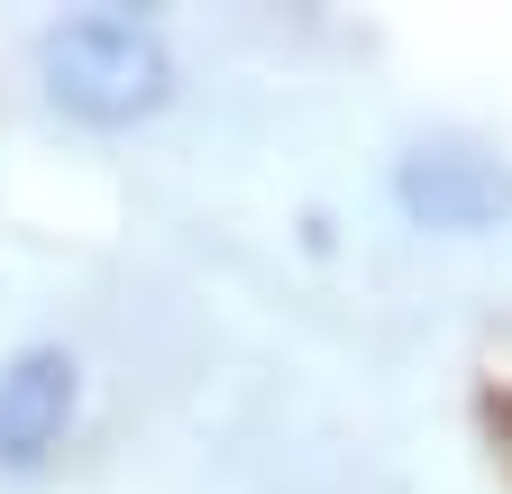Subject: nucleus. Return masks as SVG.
Here are the masks:
<instances>
[{"label":"nucleus","mask_w":512,"mask_h":494,"mask_svg":"<svg viewBox=\"0 0 512 494\" xmlns=\"http://www.w3.org/2000/svg\"><path fill=\"white\" fill-rule=\"evenodd\" d=\"M37 83L74 129H138L174 101V46L138 10H74L37 37Z\"/></svg>","instance_id":"nucleus-1"},{"label":"nucleus","mask_w":512,"mask_h":494,"mask_svg":"<svg viewBox=\"0 0 512 494\" xmlns=\"http://www.w3.org/2000/svg\"><path fill=\"white\" fill-rule=\"evenodd\" d=\"M394 202L412 229H439V238H476V229H503L512 220V165L467 147V138H421L403 165H394Z\"/></svg>","instance_id":"nucleus-2"},{"label":"nucleus","mask_w":512,"mask_h":494,"mask_svg":"<svg viewBox=\"0 0 512 494\" xmlns=\"http://www.w3.org/2000/svg\"><path fill=\"white\" fill-rule=\"evenodd\" d=\"M74 412H83V366L74 348H19L0 366V467L37 476L64 440H74Z\"/></svg>","instance_id":"nucleus-3"}]
</instances>
